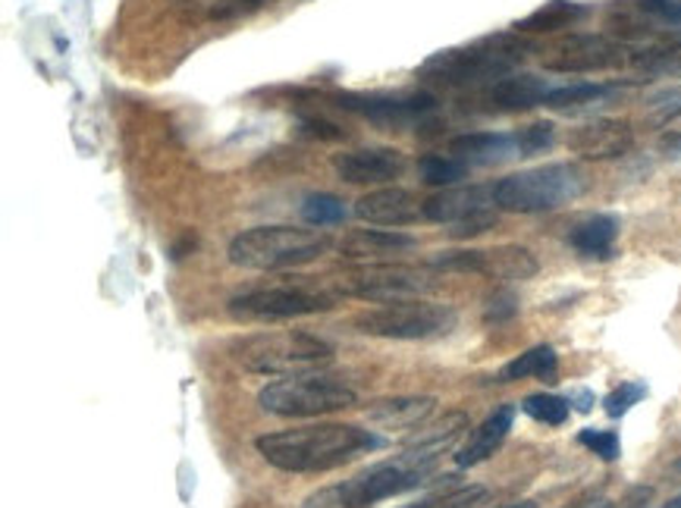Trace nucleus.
I'll use <instances>...</instances> for the list:
<instances>
[{
	"mask_svg": "<svg viewBox=\"0 0 681 508\" xmlns=\"http://www.w3.org/2000/svg\"><path fill=\"white\" fill-rule=\"evenodd\" d=\"M384 446V436L359 424H305L255 439L258 456L286 474H327Z\"/></svg>",
	"mask_w": 681,
	"mask_h": 508,
	"instance_id": "obj_1",
	"label": "nucleus"
},
{
	"mask_svg": "<svg viewBox=\"0 0 681 508\" xmlns=\"http://www.w3.org/2000/svg\"><path fill=\"white\" fill-rule=\"evenodd\" d=\"M437 461L418 449H402L399 456H392L387 461H377L365 468L362 474L342 481L333 486H320L315 489L305 503L298 508H371L384 499L392 496H402V493H412L424 484L434 471H437Z\"/></svg>",
	"mask_w": 681,
	"mask_h": 508,
	"instance_id": "obj_2",
	"label": "nucleus"
},
{
	"mask_svg": "<svg viewBox=\"0 0 681 508\" xmlns=\"http://www.w3.org/2000/svg\"><path fill=\"white\" fill-rule=\"evenodd\" d=\"M531 45L518 32H503V35H486L462 48H446L431 54L414 75L434 85L446 88H462V85H490L503 75H509L525 57Z\"/></svg>",
	"mask_w": 681,
	"mask_h": 508,
	"instance_id": "obj_3",
	"label": "nucleus"
},
{
	"mask_svg": "<svg viewBox=\"0 0 681 508\" xmlns=\"http://www.w3.org/2000/svg\"><path fill=\"white\" fill-rule=\"evenodd\" d=\"M330 236L302 226H251L233 236L226 248V258L233 267L243 270H295V267L315 264L330 251Z\"/></svg>",
	"mask_w": 681,
	"mask_h": 508,
	"instance_id": "obj_4",
	"label": "nucleus"
},
{
	"mask_svg": "<svg viewBox=\"0 0 681 508\" xmlns=\"http://www.w3.org/2000/svg\"><path fill=\"white\" fill-rule=\"evenodd\" d=\"M584 194V173L575 164L521 169L493 186V204L509 214H550Z\"/></svg>",
	"mask_w": 681,
	"mask_h": 508,
	"instance_id": "obj_5",
	"label": "nucleus"
},
{
	"mask_svg": "<svg viewBox=\"0 0 681 508\" xmlns=\"http://www.w3.org/2000/svg\"><path fill=\"white\" fill-rule=\"evenodd\" d=\"M359 402V392L342 383L330 374H286L270 380L268 387L258 392L261 412L277 414V417H324V414L345 412Z\"/></svg>",
	"mask_w": 681,
	"mask_h": 508,
	"instance_id": "obj_6",
	"label": "nucleus"
},
{
	"mask_svg": "<svg viewBox=\"0 0 681 508\" xmlns=\"http://www.w3.org/2000/svg\"><path fill=\"white\" fill-rule=\"evenodd\" d=\"M233 358L251 374L265 377H286V374H302L317 364H327L333 358V345L324 342L315 333L302 330H286V333H251L233 345Z\"/></svg>",
	"mask_w": 681,
	"mask_h": 508,
	"instance_id": "obj_7",
	"label": "nucleus"
},
{
	"mask_svg": "<svg viewBox=\"0 0 681 508\" xmlns=\"http://www.w3.org/2000/svg\"><path fill=\"white\" fill-rule=\"evenodd\" d=\"M456 311L449 305L437 302H392L380 308H367L355 315L352 327L365 336L377 339H399V342H414V339H437L456 330Z\"/></svg>",
	"mask_w": 681,
	"mask_h": 508,
	"instance_id": "obj_8",
	"label": "nucleus"
},
{
	"mask_svg": "<svg viewBox=\"0 0 681 508\" xmlns=\"http://www.w3.org/2000/svg\"><path fill=\"white\" fill-rule=\"evenodd\" d=\"M333 305L337 298L312 283H280V286H261L233 295L226 311L236 320H292V317L324 315Z\"/></svg>",
	"mask_w": 681,
	"mask_h": 508,
	"instance_id": "obj_9",
	"label": "nucleus"
},
{
	"mask_svg": "<svg viewBox=\"0 0 681 508\" xmlns=\"http://www.w3.org/2000/svg\"><path fill=\"white\" fill-rule=\"evenodd\" d=\"M493 186H465V189H439L437 194L424 198V220L449 226L456 239H471L496 226L493 211Z\"/></svg>",
	"mask_w": 681,
	"mask_h": 508,
	"instance_id": "obj_10",
	"label": "nucleus"
},
{
	"mask_svg": "<svg viewBox=\"0 0 681 508\" xmlns=\"http://www.w3.org/2000/svg\"><path fill=\"white\" fill-rule=\"evenodd\" d=\"M330 101L362 120L384 126V129H402L414 126L437 110V97L427 92H333Z\"/></svg>",
	"mask_w": 681,
	"mask_h": 508,
	"instance_id": "obj_11",
	"label": "nucleus"
},
{
	"mask_svg": "<svg viewBox=\"0 0 681 508\" xmlns=\"http://www.w3.org/2000/svg\"><path fill=\"white\" fill-rule=\"evenodd\" d=\"M340 290L352 298H362V302H374V305H392V302H409V298H421L434 290V283L406 264H362L355 267L345 280L340 283Z\"/></svg>",
	"mask_w": 681,
	"mask_h": 508,
	"instance_id": "obj_12",
	"label": "nucleus"
},
{
	"mask_svg": "<svg viewBox=\"0 0 681 508\" xmlns=\"http://www.w3.org/2000/svg\"><path fill=\"white\" fill-rule=\"evenodd\" d=\"M634 54L629 45L609 38V35H568L562 38L553 50H547L543 57V70L562 75H584V73H603L615 70L622 63H632Z\"/></svg>",
	"mask_w": 681,
	"mask_h": 508,
	"instance_id": "obj_13",
	"label": "nucleus"
},
{
	"mask_svg": "<svg viewBox=\"0 0 681 508\" xmlns=\"http://www.w3.org/2000/svg\"><path fill=\"white\" fill-rule=\"evenodd\" d=\"M437 270L453 273H481L490 280H531L537 273V258L525 245H500V248H465V251H437L431 261Z\"/></svg>",
	"mask_w": 681,
	"mask_h": 508,
	"instance_id": "obj_14",
	"label": "nucleus"
},
{
	"mask_svg": "<svg viewBox=\"0 0 681 508\" xmlns=\"http://www.w3.org/2000/svg\"><path fill=\"white\" fill-rule=\"evenodd\" d=\"M550 92H553V85L540 75L509 73L484 85L471 104H474L478 114H521V110H531V107H543Z\"/></svg>",
	"mask_w": 681,
	"mask_h": 508,
	"instance_id": "obj_15",
	"label": "nucleus"
},
{
	"mask_svg": "<svg viewBox=\"0 0 681 508\" xmlns=\"http://www.w3.org/2000/svg\"><path fill=\"white\" fill-rule=\"evenodd\" d=\"M333 169L349 186H387L406 173V154L399 147H355L337 154Z\"/></svg>",
	"mask_w": 681,
	"mask_h": 508,
	"instance_id": "obj_16",
	"label": "nucleus"
},
{
	"mask_svg": "<svg viewBox=\"0 0 681 508\" xmlns=\"http://www.w3.org/2000/svg\"><path fill=\"white\" fill-rule=\"evenodd\" d=\"M568 147L584 161H615L625 157L634 147V129L629 120L600 117L572 129Z\"/></svg>",
	"mask_w": 681,
	"mask_h": 508,
	"instance_id": "obj_17",
	"label": "nucleus"
},
{
	"mask_svg": "<svg viewBox=\"0 0 681 508\" xmlns=\"http://www.w3.org/2000/svg\"><path fill=\"white\" fill-rule=\"evenodd\" d=\"M352 214L367 223V226H409L424 220V201H418L409 189H396V186H384L374 192L362 194L352 208Z\"/></svg>",
	"mask_w": 681,
	"mask_h": 508,
	"instance_id": "obj_18",
	"label": "nucleus"
},
{
	"mask_svg": "<svg viewBox=\"0 0 681 508\" xmlns=\"http://www.w3.org/2000/svg\"><path fill=\"white\" fill-rule=\"evenodd\" d=\"M340 258L352 264H380L387 258L418 248V239L399 229H352L340 239Z\"/></svg>",
	"mask_w": 681,
	"mask_h": 508,
	"instance_id": "obj_19",
	"label": "nucleus"
},
{
	"mask_svg": "<svg viewBox=\"0 0 681 508\" xmlns=\"http://www.w3.org/2000/svg\"><path fill=\"white\" fill-rule=\"evenodd\" d=\"M449 154L465 161L468 167H500L521 157L515 132H465L449 142Z\"/></svg>",
	"mask_w": 681,
	"mask_h": 508,
	"instance_id": "obj_20",
	"label": "nucleus"
},
{
	"mask_svg": "<svg viewBox=\"0 0 681 508\" xmlns=\"http://www.w3.org/2000/svg\"><path fill=\"white\" fill-rule=\"evenodd\" d=\"M434 409H437L434 395H396L374 402L367 409V421L384 430H418L431 421Z\"/></svg>",
	"mask_w": 681,
	"mask_h": 508,
	"instance_id": "obj_21",
	"label": "nucleus"
},
{
	"mask_svg": "<svg viewBox=\"0 0 681 508\" xmlns=\"http://www.w3.org/2000/svg\"><path fill=\"white\" fill-rule=\"evenodd\" d=\"M512 421H515V405H500L474 434L468 436V442L456 452V464L459 468H474V464L490 459L506 442V436L512 430Z\"/></svg>",
	"mask_w": 681,
	"mask_h": 508,
	"instance_id": "obj_22",
	"label": "nucleus"
},
{
	"mask_svg": "<svg viewBox=\"0 0 681 508\" xmlns=\"http://www.w3.org/2000/svg\"><path fill=\"white\" fill-rule=\"evenodd\" d=\"M622 220L615 214H594V217L575 223V229L568 233V245L582 255V258H597L607 261L612 258V248L619 239Z\"/></svg>",
	"mask_w": 681,
	"mask_h": 508,
	"instance_id": "obj_23",
	"label": "nucleus"
},
{
	"mask_svg": "<svg viewBox=\"0 0 681 508\" xmlns=\"http://www.w3.org/2000/svg\"><path fill=\"white\" fill-rule=\"evenodd\" d=\"M587 7L578 0H547L540 3L535 13H528L525 20L512 25L518 35H550V32H562V28H572L582 20H587Z\"/></svg>",
	"mask_w": 681,
	"mask_h": 508,
	"instance_id": "obj_24",
	"label": "nucleus"
},
{
	"mask_svg": "<svg viewBox=\"0 0 681 508\" xmlns=\"http://www.w3.org/2000/svg\"><path fill=\"white\" fill-rule=\"evenodd\" d=\"M535 377L540 383H556L560 377V355L553 345H535L528 352H521L518 358H512L503 370H500V383H515V380H528Z\"/></svg>",
	"mask_w": 681,
	"mask_h": 508,
	"instance_id": "obj_25",
	"label": "nucleus"
},
{
	"mask_svg": "<svg viewBox=\"0 0 681 508\" xmlns=\"http://www.w3.org/2000/svg\"><path fill=\"white\" fill-rule=\"evenodd\" d=\"M619 92V85L612 82H572V85H553V92L547 95L543 107L550 110H575V107H587L597 101H607Z\"/></svg>",
	"mask_w": 681,
	"mask_h": 508,
	"instance_id": "obj_26",
	"label": "nucleus"
},
{
	"mask_svg": "<svg viewBox=\"0 0 681 508\" xmlns=\"http://www.w3.org/2000/svg\"><path fill=\"white\" fill-rule=\"evenodd\" d=\"M418 173H421V182L424 186H434V189H453L456 182H462L465 176L471 173V167L453 157V154H424L418 161Z\"/></svg>",
	"mask_w": 681,
	"mask_h": 508,
	"instance_id": "obj_27",
	"label": "nucleus"
},
{
	"mask_svg": "<svg viewBox=\"0 0 681 508\" xmlns=\"http://www.w3.org/2000/svg\"><path fill=\"white\" fill-rule=\"evenodd\" d=\"M345 217H349V208L337 194L312 192L305 194V201H302V220L308 226H317V229L320 226H340Z\"/></svg>",
	"mask_w": 681,
	"mask_h": 508,
	"instance_id": "obj_28",
	"label": "nucleus"
},
{
	"mask_svg": "<svg viewBox=\"0 0 681 508\" xmlns=\"http://www.w3.org/2000/svg\"><path fill=\"white\" fill-rule=\"evenodd\" d=\"M521 412L528 417H535L537 424H547V427H562L572 414V402L553 395V392H535V395H525L521 402Z\"/></svg>",
	"mask_w": 681,
	"mask_h": 508,
	"instance_id": "obj_29",
	"label": "nucleus"
},
{
	"mask_svg": "<svg viewBox=\"0 0 681 508\" xmlns=\"http://www.w3.org/2000/svg\"><path fill=\"white\" fill-rule=\"evenodd\" d=\"M634 67H641L644 73L650 75H669V79H681V42L672 48H657V50H641L634 54Z\"/></svg>",
	"mask_w": 681,
	"mask_h": 508,
	"instance_id": "obj_30",
	"label": "nucleus"
},
{
	"mask_svg": "<svg viewBox=\"0 0 681 508\" xmlns=\"http://www.w3.org/2000/svg\"><path fill=\"white\" fill-rule=\"evenodd\" d=\"M515 139H518L521 157H537L556 145V126L553 122H531V126L518 129Z\"/></svg>",
	"mask_w": 681,
	"mask_h": 508,
	"instance_id": "obj_31",
	"label": "nucleus"
},
{
	"mask_svg": "<svg viewBox=\"0 0 681 508\" xmlns=\"http://www.w3.org/2000/svg\"><path fill=\"white\" fill-rule=\"evenodd\" d=\"M641 399H647V387L637 383V380H625V383H619V387L612 389L607 399H603V412H607L609 417H625Z\"/></svg>",
	"mask_w": 681,
	"mask_h": 508,
	"instance_id": "obj_32",
	"label": "nucleus"
},
{
	"mask_svg": "<svg viewBox=\"0 0 681 508\" xmlns=\"http://www.w3.org/2000/svg\"><path fill=\"white\" fill-rule=\"evenodd\" d=\"M578 442L603 461H615L622 456V439H619L615 430H594V427H587V430L578 434Z\"/></svg>",
	"mask_w": 681,
	"mask_h": 508,
	"instance_id": "obj_33",
	"label": "nucleus"
},
{
	"mask_svg": "<svg viewBox=\"0 0 681 508\" xmlns=\"http://www.w3.org/2000/svg\"><path fill=\"white\" fill-rule=\"evenodd\" d=\"M637 16L662 25H681V0H637L629 3Z\"/></svg>",
	"mask_w": 681,
	"mask_h": 508,
	"instance_id": "obj_34",
	"label": "nucleus"
},
{
	"mask_svg": "<svg viewBox=\"0 0 681 508\" xmlns=\"http://www.w3.org/2000/svg\"><path fill=\"white\" fill-rule=\"evenodd\" d=\"M515 315H518V298H515V292L500 290L496 295L486 298L484 308L486 323H506V320H512Z\"/></svg>",
	"mask_w": 681,
	"mask_h": 508,
	"instance_id": "obj_35",
	"label": "nucleus"
},
{
	"mask_svg": "<svg viewBox=\"0 0 681 508\" xmlns=\"http://www.w3.org/2000/svg\"><path fill=\"white\" fill-rule=\"evenodd\" d=\"M302 129L308 132V135H315V139H330V142H340L345 139V132H342V126L337 122L324 120V117H315V114H308V117H302Z\"/></svg>",
	"mask_w": 681,
	"mask_h": 508,
	"instance_id": "obj_36",
	"label": "nucleus"
},
{
	"mask_svg": "<svg viewBox=\"0 0 681 508\" xmlns=\"http://www.w3.org/2000/svg\"><path fill=\"white\" fill-rule=\"evenodd\" d=\"M575 405H578V412H590L594 409V392L590 389H578L575 392Z\"/></svg>",
	"mask_w": 681,
	"mask_h": 508,
	"instance_id": "obj_37",
	"label": "nucleus"
},
{
	"mask_svg": "<svg viewBox=\"0 0 681 508\" xmlns=\"http://www.w3.org/2000/svg\"><path fill=\"white\" fill-rule=\"evenodd\" d=\"M565 508H612L607 503V499H600V496H597V499H582V503H572V506H565Z\"/></svg>",
	"mask_w": 681,
	"mask_h": 508,
	"instance_id": "obj_38",
	"label": "nucleus"
},
{
	"mask_svg": "<svg viewBox=\"0 0 681 508\" xmlns=\"http://www.w3.org/2000/svg\"><path fill=\"white\" fill-rule=\"evenodd\" d=\"M500 508H537V503L528 499V503H509V506H500Z\"/></svg>",
	"mask_w": 681,
	"mask_h": 508,
	"instance_id": "obj_39",
	"label": "nucleus"
},
{
	"mask_svg": "<svg viewBox=\"0 0 681 508\" xmlns=\"http://www.w3.org/2000/svg\"><path fill=\"white\" fill-rule=\"evenodd\" d=\"M236 3H239V7H243V3H248V7H261V3H268V0H236Z\"/></svg>",
	"mask_w": 681,
	"mask_h": 508,
	"instance_id": "obj_40",
	"label": "nucleus"
},
{
	"mask_svg": "<svg viewBox=\"0 0 681 508\" xmlns=\"http://www.w3.org/2000/svg\"><path fill=\"white\" fill-rule=\"evenodd\" d=\"M662 508H681V496H676V499H669V503H666V506Z\"/></svg>",
	"mask_w": 681,
	"mask_h": 508,
	"instance_id": "obj_41",
	"label": "nucleus"
},
{
	"mask_svg": "<svg viewBox=\"0 0 681 508\" xmlns=\"http://www.w3.org/2000/svg\"><path fill=\"white\" fill-rule=\"evenodd\" d=\"M402 508H414V506H402Z\"/></svg>",
	"mask_w": 681,
	"mask_h": 508,
	"instance_id": "obj_42",
	"label": "nucleus"
},
{
	"mask_svg": "<svg viewBox=\"0 0 681 508\" xmlns=\"http://www.w3.org/2000/svg\"><path fill=\"white\" fill-rule=\"evenodd\" d=\"M679 471H681V461H679Z\"/></svg>",
	"mask_w": 681,
	"mask_h": 508,
	"instance_id": "obj_43",
	"label": "nucleus"
}]
</instances>
